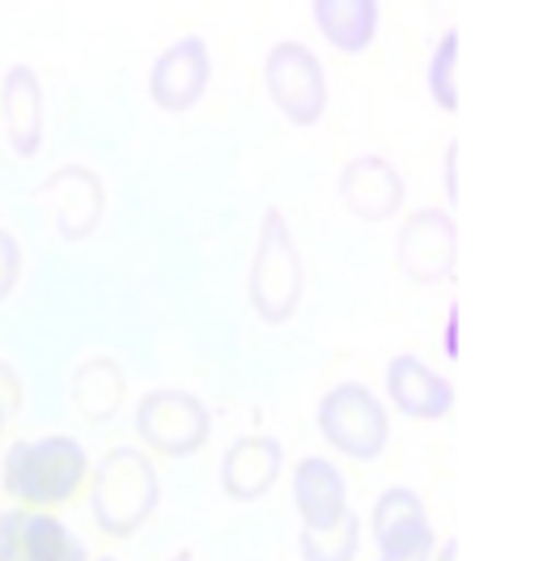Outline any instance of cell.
<instances>
[{
  "label": "cell",
  "instance_id": "cell-1",
  "mask_svg": "<svg viewBox=\"0 0 543 561\" xmlns=\"http://www.w3.org/2000/svg\"><path fill=\"white\" fill-rule=\"evenodd\" d=\"M90 481V459L77 438L51 434V438H26L13 443L4 456V493L26 511H51L65 506Z\"/></svg>",
  "mask_w": 543,
  "mask_h": 561
},
{
  "label": "cell",
  "instance_id": "cell-2",
  "mask_svg": "<svg viewBox=\"0 0 543 561\" xmlns=\"http://www.w3.org/2000/svg\"><path fill=\"white\" fill-rule=\"evenodd\" d=\"M94 519L111 536H128L145 524L158 506V472L145 456H136L132 447H115L102 459L99 477H94Z\"/></svg>",
  "mask_w": 543,
  "mask_h": 561
},
{
  "label": "cell",
  "instance_id": "cell-3",
  "mask_svg": "<svg viewBox=\"0 0 543 561\" xmlns=\"http://www.w3.org/2000/svg\"><path fill=\"white\" fill-rule=\"evenodd\" d=\"M298 298H302V264H298V251H293L280 213L272 209L264 217V234L251 260V307L259 311V319L280 323L293 316Z\"/></svg>",
  "mask_w": 543,
  "mask_h": 561
},
{
  "label": "cell",
  "instance_id": "cell-4",
  "mask_svg": "<svg viewBox=\"0 0 543 561\" xmlns=\"http://www.w3.org/2000/svg\"><path fill=\"white\" fill-rule=\"evenodd\" d=\"M136 430L162 456H192L208 443V409L187 391H149L136 404Z\"/></svg>",
  "mask_w": 543,
  "mask_h": 561
},
{
  "label": "cell",
  "instance_id": "cell-5",
  "mask_svg": "<svg viewBox=\"0 0 543 561\" xmlns=\"http://www.w3.org/2000/svg\"><path fill=\"white\" fill-rule=\"evenodd\" d=\"M268 94L293 124H314L323 111V69L302 43H276L268 56Z\"/></svg>",
  "mask_w": 543,
  "mask_h": 561
},
{
  "label": "cell",
  "instance_id": "cell-6",
  "mask_svg": "<svg viewBox=\"0 0 543 561\" xmlns=\"http://www.w3.org/2000/svg\"><path fill=\"white\" fill-rule=\"evenodd\" d=\"M204 90H208V47H204V38H178L153 60L149 94L162 111H187V106L200 103Z\"/></svg>",
  "mask_w": 543,
  "mask_h": 561
},
{
  "label": "cell",
  "instance_id": "cell-7",
  "mask_svg": "<svg viewBox=\"0 0 543 561\" xmlns=\"http://www.w3.org/2000/svg\"><path fill=\"white\" fill-rule=\"evenodd\" d=\"M319 425L323 434L348 456H373L382 447V413L361 387H339L323 400L319 409Z\"/></svg>",
  "mask_w": 543,
  "mask_h": 561
},
{
  "label": "cell",
  "instance_id": "cell-8",
  "mask_svg": "<svg viewBox=\"0 0 543 561\" xmlns=\"http://www.w3.org/2000/svg\"><path fill=\"white\" fill-rule=\"evenodd\" d=\"M280 477V447L272 438H238L221 459V485L238 502H255Z\"/></svg>",
  "mask_w": 543,
  "mask_h": 561
},
{
  "label": "cell",
  "instance_id": "cell-9",
  "mask_svg": "<svg viewBox=\"0 0 543 561\" xmlns=\"http://www.w3.org/2000/svg\"><path fill=\"white\" fill-rule=\"evenodd\" d=\"M13 561H90L85 545L51 511H13Z\"/></svg>",
  "mask_w": 543,
  "mask_h": 561
},
{
  "label": "cell",
  "instance_id": "cell-10",
  "mask_svg": "<svg viewBox=\"0 0 543 561\" xmlns=\"http://www.w3.org/2000/svg\"><path fill=\"white\" fill-rule=\"evenodd\" d=\"M293 497L305 531H332L344 519V485L323 459H305L293 472Z\"/></svg>",
  "mask_w": 543,
  "mask_h": 561
},
{
  "label": "cell",
  "instance_id": "cell-11",
  "mask_svg": "<svg viewBox=\"0 0 543 561\" xmlns=\"http://www.w3.org/2000/svg\"><path fill=\"white\" fill-rule=\"evenodd\" d=\"M0 111H4V128H9L13 149L34 153L43 140V94H38V77L31 69H13L4 77Z\"/></svg>",
  "mask_w": 543,
  "mask_h": 561
},
{
  "label": "cell",
  "instance_id": "cell-12",
  "mask_svg": "<svg viewBox=\"0 0 543 561\" xmlns=\"http://www.w3.org/2000/svg\"><path fill=\"white\" fill-rule=\"evenodd\" d=\"M18 273H22V251H18V243H13V239L0 230V302L13 294Z\"/></svg>",
  "mask_w": 543,
  "mask_h": 561
},
{
  "label": "cell",
  "instance_id": "cell-13",
  "mask_svg": "<svg viewBox=\"0 0 543 561\" xmlns=\"http://www.w3.org/2000/svg\"><path fill=\"white\" fill-rule=\"evenodd\" d=\"M13 413H18V379L9 366H0V430L9 425Z\"/></svg>",
  "mask_w": 543,
  "mask_h": 561
},
{
  "label": "cell",
  "instance_id": "cell-14",
  "mask_svg": "<svg viewBox=\"0 0 543 561\" xmlns=\"http://www.w3.org/2000/svg\"><path fill=\"white\" fill-rule=\"evenodd\" d=\"M0 561H13V511H0Z\"/></svg>",
  "mask_w": 543,
  "mask_h": 561
},
{
  "label": "cell",
  "instance_id": "cell-15",
  "mask_svg": "<svg viewBox=\"0 0 543 561\" xmlns=\"http://www.w3.org/2000/svg\"><path fill=\"white\" fill-rule=\"evenodd\" d=\"M102 561H115V558H102Z\"/></svg>",
  "mask_w": 543,
  "mask_h": 561
}]
</instances>
